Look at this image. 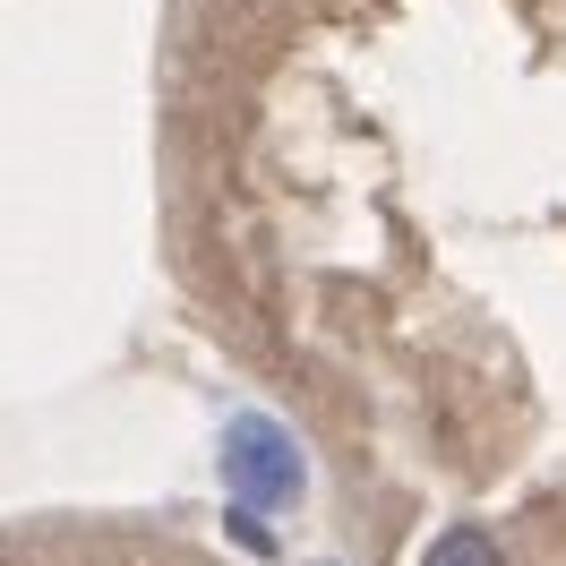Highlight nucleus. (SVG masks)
Instances as JSON below:
<instances>
[{
	"instance_id": "nucleus-1",
	"label": "nucleus",
	"mask_w": 566,
	"mask_h": 566,
	"mask_svg": "<svg viewBox=\"0 0 566 566\" xmlns=\"http://www.w3.org/2000/svg\"><path fill=\"white\" fill-rule=\"evenodd\" d=\"M301 481H310V463H301V447H292V429H275L266 412H241V421L223 429V490L241 497V506H292L301 497Z\"/></svg>"
},
{
	"instance_id": "nucleus-2",
	"label": "nucleus",
	"mask_w": 566,
	"mask_h": 566,
	"mask_svg": "<svg viewBox=\"0 0 566 566\" xmlns=\"http://www.w3.org/2000/svg\"><path fill=\"white\" fill-rule=\"evenodd\" d=\"M421 566H506V558H497V541L481 524H455V532H438L421 549Z\"/></svg>"
}]
</instances>
